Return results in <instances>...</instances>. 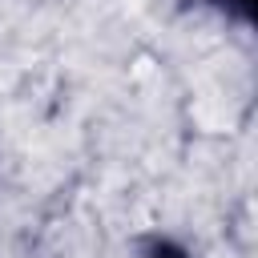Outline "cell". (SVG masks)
Returning <instances> with one entry per match:
<instances>
[{
    "mask_svg": "<svg viewBox=\"0 0 258 258\" xmlns=\"http://www.w3.org/2000/svg\"><path fill=\"white\" fill-rule=\"evenodd\" d=\"M157 258H161V254H157ZM165 258H177V254H165Z\"/></svg>",
    "mask_w": 258,
    "mask_h": 258,
    "instance_id": "6da1fadb",
    "label": "cell"
}]
</instances>
